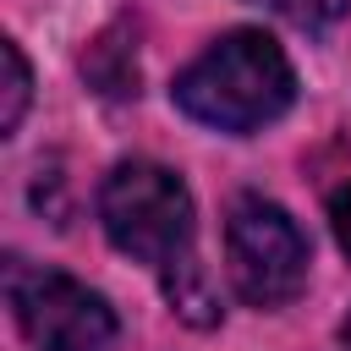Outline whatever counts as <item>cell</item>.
Returning a JSON list of instances; mask_svg holds the SVG:
<instances>
[{
	"instance_id": "3957f363",
	"label": "cell",
	"mask_w": 351,
	"mask_h": 351,
	"mask_svg": "<svg viewBox=\"0 0 351 351\" xmlns=\"http://www.w3.org/2000/svg\"><path fill=\"white\" fill-rule=\"evenodd\" d=\"M225 269L247 307H285L307 285V236L280 203L241 192L225 214Z\"/></svg>"
},
{
	"instance_id": "6da1fadb",
	"label": "cell",
	"mask_w": 351,
	"mask_h": 351,
	"mask_svg": "<svg viewBox=\"0 0 351 351\" xmlns=\"http://www.w3.org/2000/svg\"><path fill=\"white\" fill-rule=\"evenodd\" d=\"M176 110L192 115L208 132H263L269 121H280L296 99V71L285 60V49L258 33V27H230L219 33L170 88Z\"/></svg>"
},
{
	"instance_id": "ba28073f",
	"label": "cell",
	"mask_w": 351,
	"mask_h": 351,
	"mask_svg": "<svg viewBox=\"0 0 351 351\" xmlns=\"http://www.w3.org/2000/svg\"><path fill=\"white\" fill-rule=\"evenodd\" d=\"M340 340H346V346H351V318H346V324H340Z\"/></svg>"
},
{
	"instance_id": "277c9868",
	"label": "cell",
	"mask_w": 351,
	"mask_h": 351,
	"mask_svg": "<svg viewBox=\"0 0 351 351\" xmlns=\"http://www.w3.org/2000/svg\"><path fill=\"white\" fill-rule=\"evenodd\" d=\"M5 296L16 313V329L27 335L33 351H110L115 346V313L99 291L60 269H33L11 263L5 269Z\"/></svg>"
},
{
	"instance_id": "52a82bcc",
	"label": "cell",
	"mask_w": 351,
	"mask_h": 351,
	"mask_svg": "<svg viewBox=\"0 0 351 351\" xmlns=\"http://www.w3.org/2000/svg\"><path fill=\"white\" fill-rule=\"evenodd\" d=\"M329 230H335V241H340V252L351 258V181L329 197Z\"/></svg>"
},
{
	"instance_id": "7a4b0ae2",
	"label": "cell",
	"mask_w": 351,
	"mask_h": 351,
	"mask_svg": "<svg viewBox=\"0 0 351 351\" xmlns=\"http://www.w3.org/2000/svg\"><path fill=\"white\" fill-rule=\"evenodd\" d=\"M99 225L115 252L154 263L159 274L192 258V192L154 159H121L99 186Z\"/></svg>"
},
{
	"instance_id": "5b68a950",
	"label": "cell",
	"mask_w": 351,
	"mask_h": 351,
	"mask_svg": "<svg viewBox=\"0 0 351 351\" xmlns=\"http://www.w3.org/2000/svg\"><path fill=\"white\" fill-rule=\"evenodd\" d=\"M0 60H5V99H0V132L11 137V132L22 126V110H27V93H33V71H27V60H22V49H16V38H5V44H0Z\"/></svg>"
},
{
	"instance_id": "8992f818",
	"label": "cell",
	"mask_w": 351,
	"mask_h": 351,
	"mask_svg": "<svg viewBox=\"0 0 351 351\" xmlns=\"http://www.w3.org/2000/svg\"><path fill=\"white\" fill-rule=\"evenodd\" d=\"M252 5H263V11L285 16V22L307 27V33H318V27L340 22V11H346V0H252Z\"/></svg>"
}]
</instances>
